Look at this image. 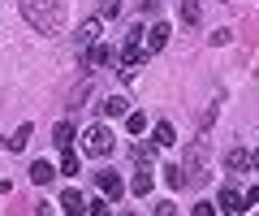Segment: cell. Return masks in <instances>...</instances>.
<instances>
[{
  "label": "cell",
  "instance_id": "obj_1",
  "mask_svg": "<svg viewBox=\"0 0 259 216\" xmlns=\"http://www.w3.org/2000/svg\"><path fill=\"white\" fill-rule=\"evenodd\" d=\"M22 18L39 30V35H56L65 26V0H18Z\"/></svg>",
  "mask_w": 259,
  "mask_h": 216
},
{
  "label": "cell",
  "instance_id": "obj_2",
  "mask_svg": "<svg viewBox=\"0 0 259 216\" xmlns=\"http://www.w3.org/2000/svg\"><path fill=\"white\" fill-rule=\"evenodd\" d=\"M203 156H207V143H203V139H194L190 147H186V156H182L186 186H203V182H207V173H203Z\"/></svg>",
  "mask_w": 259,
  "mask_h": 216
},
{
  "label": "cell",
  "instance_id": "obj_3",
  "mask_svg": "<svg viewBox=\"0 0 259 216\" xmlns=\"http://www.w3.org/2000/svg\"><path fill=\"white\" fill-rule=\"evenodd\" d=\"M82 151H87V156H95V160H104L112 151V130H108V125H100V121L87 125V130H82Z\"/></svg>",
  "mask_w": 259,
  "mask_h": 216
},
{
  "label": "cell",
  "instance_id": "obj_4",
  "mask_svg": "<svg viewBox=\"0 0 259 216\" xmlns=\"http://www.w3.org/2000/svg\"><path fill=\"white\" fill-rule=\"evenodd\" d=\"M143 57H147V52L139 48V39H130V44H125V57H121V78H139Z\"/></svg>",
  "mask_w": 259,
  "mask_h": 216
},
{
  "label": "cell",
  "instance_id": "obj_5",
  "mask_svg": "<svg viewBox=\"0 0 259 216\" xmlns=\"http://www.w3.org/2000/svg\"><path fill=\"white\" fill-rule=\"evenodd\" d=\"M151 186H156V173H151V164H143V169L134 173V182H130V190H134L139 199H147V195H151Z\"/></svg>",
  "mask_w": 259,
  "mask_h": 216
},
{
  "label": "cell",
  "instance_id": "obj_6",
  "mask_svg": "<svg viewBox=\"0 0 259 216\" xmlns=\"http://www.w3.org/2000/svg\"><path fill=\"white\" fill-rule=\"evenodd\" d=\"M61 212H69V216H82L87 212V199H82V190H61Z\"/></svg>",
  "mask_w": 259,
  "mask_h": 216
},
{
  "label": "cell",
  "instance_id": "obj_7",
  "mask_svg": "<svg viewBox=\"0 0 259 216\" xmlns=\"http://www.w3.org/2000/svg\"><path fill=\"white\" fill-rule=\"evenodd\" d=\"M168 35H173V30H168V22H156V26L147 30V52H160V48L168 44Z\"/></svg>",
  "mask_w": 259,
  "mask_h": 216
},
{
  "label": "cell",
  "instance_id": "obj_8",
  "mask_svg": "<svg viewBox=\"0 0 259 216\" xmlns=\"http://www.w3.org/2000/svg\"><path fill=\"white\" fill-rule=\"evenodd\" d=\"M95 39H100V18H87L82 26H78V48H91Z\"/></svg>",
  "mask_w": 259,
  "mask_h": 216
},
{
  "label": "cell",
  "instance_id": "obj_9",
  "mask_svg": "<svg viewBox=\"0 0 259 216\" xmlns=\"http://www.w3.org/2000/svg\"><path fill=\"white\" fill-rule=\"evenodd\" d=\"M216 199H221V212H238V207H242V190L238 186H221Z\"/></svg>",
  "mask_w": 259,
  "mask_h": 216
},
{
  "label": "cell",
  "instance_id": "obj_10",
  "mask_svg": "<svg viewBox=\"0 0 259 216\" xmlns=\"http://www.w3.org/2000/svg\"><path fill=\"white\" fill-rule=\"evenodd\" d=\"M100 108H104V117H125L130 113V100H125V95H108Z\"/></svg>",
  "mask_w": 259,
  "mask_h": 216
},
{
  "label": "cell",
  "instance_id": "obj_11",
  "mask_svg": "<svg viewBox=\"0 0 259 216\" xmlns=\"http://www.w3.org/2000/svg\"><path fill=\"white\" fill-rule=\"evenodd\" d=\"M52 178H56V169L48 164V160H35V164H30V182H35V186H48Z\"/></svg>",
  "mask_w": 259,
  "mask_h": 216
},
{
  "label": "cell",
  "instance_id": "obj_12",
  "mask_svg": "<svg viewBox=\"0 0 259 216\" xmlns=\"http://www.w3.org/2000/svg\"><path fill=\"white\" fill-rule=\"evenodd\" d=\"M100 190H104L108 199H121V190H125V182H121L117 173H100Z\"/></svg>",
  "mask_w": 259,
  "mask_h": 216
},
{
  "label": "cell",
  "instance_id": "obj_13",
  "mask_svg": "<svg viewBox=\"0 0 259 216\" xmlns=\"http://www.w3.org/2000/svg\"><path fill=\"white\" fill-rule=\"evenodd\" d=\"M52 143H56V147H74V121H61V125H56V130H52Z\"/></svg>",
  "mask_w": 259,
  "mask_h": 216
},
{
  "label": "cell",
  "instance_id": "obj_14",
  "mask_svg": "<svg viewBox=\"0 0 259 216\" xmlns=\"http://www.w3.org/2000/svg\"><path fill=\"white\" fill-rule=\"evenodd\" d=\"M87 65H112V48H108V44H91Z\"/></svg>",
  "mask_w": 259,
  "mask_h": 216
},
{
  "label": "cell",
  "instance_id": "obj_15",
  "mask_svg": "<svg viewBox=\"0 0 259 216\" xmlns=\"http://www.w3.org/2000/svg\"><path fill=\"white\" fill-rule=\"evenodd\" d=\"M30 134H35V130H30V125H18V130H13V139H5V147H9V151H26Z\"/></svg>",
  "mask_w": 259,
  "mask_h": 216
},
{
  "label": "cell",
  "instance_id": "obj_16",
  "mask_svg": "<svg viewBox=\"0 0 259 216\" xmlns=\"http://www.w3.org/2000/svg\"><path fill=\"white\" fill-rule=\"evenodd\" d=\"M151 134H156L160 147H173V143H177V130H173L168 121H156V130H151Z\"/></svg>",
  "mask_w": 259,
  "mask_h": 216
},
{
  "label": "cell",
  "instance_id": "obj_17",
  "mask_svg": "<svg viewBox=\"0 0 259 216\" xmlns=\"http://www.w3.org/2000/svg\"><path fill=\"white\" fill-rule=\"evenodd\" d=\"M177 9H182V22H190V26L203 18V13H199V0H177Z\"/></svg>",
  "mask_w": 259,
  "mask_h": 216
},
{
  "label": "cell",
  "instance_id": "obj_18",
  "mask_svg": "<svg viewBox=\"0 0 259 216\" xmlns=\"http://www.w3.org/2000/svg\"><path fill=\"white\" fill-rule=\"evenodd\" d=\"M125 130L130 134H143V130H147V113H125Z\"/></svg>",
  "mask_w": 259,
  "mask_h": 216
},
{
  "label": "cell",
  "instance_id": "obj_19",
  "mask_svg": "<svg viewBox=\"0 0 259 216\" xmlns=\"http://www.w3.org/2000/svg\"><path fill=\"white\" fill-rule=\"evenodd\" d=\"M225 160H229V169H233V173H242V169H246V164H250V156H246V151H242V147H233V151H229V156H225Z\"/></svg>",
  "mask_w": 259,
  "mask_h": 216
},
{
  "label": "cell",
  "instance_id": "obj_20",
  "mask_svg": "<svg viewBox=\"0 0 259 216\" xmlns=\"http://www.w3.org/2000/svg\"><path fill=\"white\" fill-rule=\"evenodd\" d=\"M164 182H168L173 190H182V186H186V173H182V164H168V169H164Z\"/></svg>",
  "mask_w": 259,
  "mask_h": 216
},
{
  "label": "cell",
  "instance_id": "obj_21",
  "mask_svg": "<svg viewBox=\"0 0 259 216\" xmlns=\"http://www.w3.org/2000/svg\"><path fill=\"white\" fill-rule=\"evenodd\" d=\"M61 173H65V178H78V156L69 147H65V156H61Z\"/></svg>",
  "mask_w": 259,
  "mask_h": 216
},
{
  "label": "cell",
  "instance_id": "obj_22",
  "mask_svg": "<svg viewBox=\"0 0 259 216\" xmlns=\"http://www.w3.org/2000/svg\"><path fill=\"white\" fill-rule=\"evenodd\" d=\"M190 216H216V207H212V203H207V199H199V203H194V207H190Z\"/></svg>",
  "mask_w": 259,
  "mask_h": 216
},
{
  "label": "cell",
  "instance_id": "obj_23",
  "mask_svg": "<svg viewBox=\"0 0 259 216\" xmlns=\"http://www.w3.org/2000/svg\"><path fill=\"white\" fill-rule=\"evenodd\" d=\"M259 203V186H246L242 190V207H255Z\"/></svg>",
  "mask_w": 259,
  "mask_h": 216
},
{
  "label": "cell",
  "instance_id": "obj_24",
  "mask_svg": "<svg viewBox=\"0 0 259 216\" xmlns=\"http://www.w3.org/2000/svg\"><path fill=\"white\" fill-rule=\"evenodd\" d=\"M100 9L108 13V18H117V13H121V0H100Z\"/></svg>",
  "mask_w": 259,
  "mask_h": 216
},
{
  "label": "cell",
  "instance_id": "obj_25",
  "mask_svg": "<svg viewBox=\"0 0 259 216\" xmlns=\"http://www.w3.org/2000/svg\"><path fill=\"white\" fill-rule=\"evenodd\" d=\"M229 39H233V30H216V35H212V44H216V48H225Z\"/></svg>",
  "mask_w": 259,
  "mask_h": 216
},
{
  "label": "cell",
  "instance_id": "obj_26",
  "mask_svg": "<svg viewBox=\"0 0 259 216\" xmlns=\"http://www.w3.org/2000/svg\"><path fill=\"white\" fill-rule=\"evenodd\" d=\"M156 216H177V207H173V203L164 199V203H156Z\"/></svg>",
  "mask_w": 259,
  "mask_h": 216
},
{
  "label": "cell",
  "instance_id": "obj_27",
  "mask_svg": "<svg viewBox=\"0 0 259 216\" xmlns=\"http://www.w3.org/2000/svg\"><path fill=\"white\" fill-rule=\"evenodd\" d=\"M91 216H108V199H100V203H91Z\"/></svg>",
  "mask_w": 259,
  "mask_h": 216
},
{
  "label": "cell",
  "instance_id": "obj_28",
  "mask_svg": "<svg viewBox=\"0 0 259 216\" xmlns=\"http://www.w3.org/2000/svg\"><path fill=\"white\" fill-rule=\"evenodd\" d=\"M160 9V0H143V13H156Z\"/></svg>",
  "mask_w": 259,
  "mask_h": 216
},
{
  "label": "cell",
  "instance_id": "obj_29",
  "mask_svg": "<svg viewBox=\"0 0 259 216\" xmlns=\"http://www.w3.org/2000/svg\"><path fill=\"white\" fill-rule=\"evenodd\" d=\"M250 169H259V147H255V156H250Z\"/></svg>",
  "mask_w": 259,
  "mask_h": 216
},
{
  "label": "cell",
  "instance_id": "obj_30",
  "mask_svg": "<svg viewBox=\"0 0 259 216\" xmlns=\"http://www.w3.org/2000/svg\"><path fill=\"white\" fill-rule=\"evenodd\" d=\"M125 216H134V212H125Z\"/></svg>",
  "mask_w": 259,
  "mask_h": 216
}]
</instances>
